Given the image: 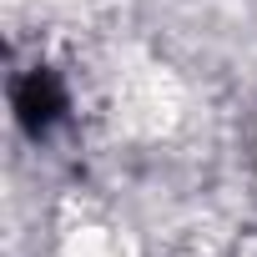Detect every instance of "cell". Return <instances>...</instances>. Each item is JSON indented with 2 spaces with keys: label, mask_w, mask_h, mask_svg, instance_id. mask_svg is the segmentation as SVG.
I'll return each mask as SVG.
<instances>
[{
  "label": "cell",
  "mask_w": 257,
  "mask_h": 257,
  "mask_svg": "<svg viewBox=\"0 0 257 257\" xmlns=\"http://www.w3.org/2000/svg\"><path fill=\"white\" fill-rule=\"evenodd\" d=\"M16 116L31 137H51L56 121L66 116V86L46 66H36L26 81H16Z\"/></svg>",
  "instance_id": "6da1fadb"
}]
</instances>
